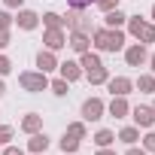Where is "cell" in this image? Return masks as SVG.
<instances>
[{
  "label": "cell",
  "mask_w": 155,
  "mask_h": 155,
  "mask_svg": "<svg viewBox=\"0 0 155 155\" xmlns=\"http://www.w3.org/2000/svg\"><path fill=\"white\" fill-rule=\"evenodd\" d=\"M18 85L28 94H40V91L49 88V76L43 70H25V73H18Z\"/></svg>",
  "instance_id": "obj_3"
},
{
  "label": "cell",
  "mask_w": 155,
  "mask_h": 155,
  "mask_svg": "<svg viewBox=\"0 0 155 155\" xmlns=\"http://www.w3.org/2000/svg\"><path fill=\"white\" fill-rule=\"evenodd\" d=\"M91 3H97V0H67V6H70V9H88Z\"/></svg>",
  "instance_id": "obj_31"
},
{
  "label": "cell",
  "mask_w": 155,
  "mask_h": 155,
  "mask_svg": "<svg viewBox=\"0 0 155 155\" xmlns=\"http://www.w3.org/2000/svg\"><path fill=\"white\" fill-rule=\"evenodd\" d=\"M128 34L137 40V43H143V46H149V43H155V25L149 21V18H140V15H128Z\"/></svg>",
  "instance_id": "obj_2"
},
{
  "label": "cell",
  "mask_w": 155,
  "mask_h": 155,
  "mask_svg": "<svg viewBox=\"0 0 155 155\" xmlns=\"http://www.w3.org/2000/svg\"><path fill=\"white\" fill-rule=\"evenodd\" d=\"M134 88H140V94H155V76L152 73H140Z\"/></svg>",
  "instance_id": "obj_18"
},
{
  "label": "cell",
  "mask_w": 155,
  "mask_h": 155,
  "mask_svg": "<svg viewBox=\"0 0 155 155\" xmlns=\"http://www.w3.org/2000/svg\"><path fill=\"white\" fill-rule=\"evenodd\" d=\"M79 143H82V140H76V137H73V134H67V131H64V137L58 140V146H61V152H64V155H76Z\"/></svg>",
  "instance_id": "obj_20"
},
{
  "label": "cell",
  "mask_w": 155,
  "mask_h": 155,
  "mask_svg": "<svg viewBox=\"0 0 155 155\" xmlns=\"http://www.w3.org/2000/svg\"><path fill=\"white\" fill-rule=\"evenodd\" d=\"M6 94V82H3V76H0V97Z\"/></svg>",
  "instance_id": "obj_39"
},
{
  "label": "cell",
  "mask_w": 155,
  "mask_h": 155,
  "mask_svg": "<svg viewBox=\"0 0 155 155\" xmlns=\"http://www.w3.org/2000/svg\"><path fill=\"white\" fill-rule=\"evenodd\" d=\"M91 46L97 52H122L125 49V31L122 28H97V31H91Z\"/></svg>",
  "instance_id": "obj_1"
},
{
  "label": "cell",
  "mask_w": 155,
  "mask_h": 155,
  "mask_svg": "<svg viewBox=\"0 0 155 155\" xmlns=\"http://www.w3.org/2000/svg\"><path fill=\"white\" fill-rule=\"evenodd\" d=\"M12 43V37H9V31H0V49H6Z\"/></svg>",
  "instance_id": "obj_35"
},
{
  "label": "cell",
  "mask_w": 155,
  "mask_h": 155,
  "mask_svg": "<svg viewBox=\"0 0 155 155\" xmlns=\"http://www.w3.org/2000/svg\"><path fill=\"white\" fill-rule=\"evenodd\" d=\"M15 25H18L21 31H34V28L40 25V15H37L34 9H25V6H21L18 15H15Z\"/></svg>",
  "instance_id": "obj_12"
},
{
  "label": "cell",
  "mask_w": 155,
  "mask_h": 155,
  "mask_svg": "<svg viewBox=\"0 0 155 155\" xmlns=\"http://www.w3.org/2000/svg\"><path fill=\"white\" fill-rule=\"evenodd\" d=\"M149 21L155 25V3H152V9H149Z\"/></svg>",
  "instance_id": "obj_40"
},
{
  "label": "cell",
  "mask_w": 155,
  "mask_h": 155,
  "mask_svg": "<svg viewBox=\"0 0 155 155\" xmlns=\"http://www.w3.org/2000/svg\"><path fill=\"white\" fill-rule=\"evenodd\" d=\"M122 52H125V64H128V67H143V64L149 61V49H146L143 43H131V46H125Z\"/></svg>",
  "instance_id": "obj_6"
},
{
  "label": "cell",
  "mask_w": 155,
  "mask_h": 155,
  "mask_svg": "<svg viewBox=\"0 0 155 155\" xmlns=\"http://www.w3.org/2000/svg\"><path fill=\"white\" fill-rule=\"evenodd\" d=\"M67 46H70L76 55H82V52H88V49H91V34H82V31H70V37H67Z\"/></svg>",
  "instance_id": "obj_10"
},
{
  "label": "cell",
  "mask_w": 155,
  "mask_h": 155,
  "mask_svg": "<svg viewBox=\"0 0 155 155\" xmlns=\"http://www.w3.org/2000/svg\"><path fill=\"white\" fill-rule=\"evenodd\" d=\"M128 21V15L122 12V9H110V12H104V28H122Z\"/></svg>",
  "instance_id": "obj_19"
},
{
  "label": "cell",
  "mask_w": 155,
  "mask_h": 155,
  "mask_svg": "<svg viewBox=\"0 0 155 155\" xmlns=\"http://www.w3.org/2000/svg\"><path fill=\"white\" fill-rule=\"evenodd\" d=\"M113 143H116V134H113L110 128H101V131L94 134V146H97V149H107V146H113Z\"/></svg>",
  "instance_id": "obj_23"
},
{
  "label": "cell",
  "mask_w": 155,
  "mask_h": 155,
  "mask_svg": "<svg viewBox=\"0 0 155 155\" xmlns=\"http://www.w3.org/2000/svg\"><path fill=\"white\" fill-rule=\"evenodd\" d=\"M43 46H46L49 52H61V49L67 46V34H64V28H46V34H43Z\"/></svg>",
  "instance_id": "obj_9"
},
{
  "label": "cell",
  "mask_w": 155,
  "mask_h": 155,
  "mask_svg": "<svg viewBox=\"0 0 155 155\" xmlns=\"http://www.w3.org/2000/svg\"><path fill=\"white\" fill-rule=\"evenodd\" d=\"M61 155H64V152H61Z\"/></svg>",
  "instance_id": "obj_43"
},
{
  "label": "cell",
  "mask_w": 155,
  "mask_h": 155,
  "mask_svg": "<svg viewBox=\"0 0 155 155\" xmlns=\"http://www.w3.org/2000/svg\"><path fill=\"white\" fill-rule=\"evenodd\" d=\"M6 73H12V61L6 55H0V76H6Z\"/></svg>",
  "instance_id": "obj_32"
},
{
  "label": "cell",
  "mask_w": 155,
  "mask_h": 155,
  "mask_svg": "<svg viewBox=\"0 0 155 155\" xmlns=\"http://www.w3.org/2000/svg\"><path fill=\"white\" fill-rule=\"evenodd\" d=\"M49 88H52V94H55V97H64V94L70 91V82L58 76V79H49Z\"/></svg>",
  "instance_id": "obj_24"
},
{
  "label": "cell",
  "mask_w": 155,
  "mask_h": 155,
  "mask_svg": "<svg viewBox=\"0 0 155 155\" xmlns=\"http://www.w3.org/2000/svg\"><path fill=\"white\" fill-rule=\"evenodd\" d=\"M49 134H43V131H37V134H31V140H28V149L34 152V155H43L46 149H49Z\"/></svg>",
  "instance_id": "obj_15"
},
{
  "label": "cell",
  "mask_w": 155,
  "mask_h": 155,
  "mask_svg": "<svg viewBox=\"0 0 155 155\" xmlns=\"http://www.w3.org/2000/svg\"><path fill=\"white\" fill-rule=\"evenodd\" d=\"M21 3H25V0H3L6 9H21Z\"/></svg>",
  "instance_id": "obj_36"
},
{
  "label": "cell",
  "mask_w": 155,
  "mask_h": 155,
  "mask_svg": "<svg viewBox=\"0 0 155 155\" xmlns=\"http://www.w3.org/2000/svg\"><path fill=\"white\" fill-rule=\"evenodd\" d=\"M67 134H73L76 140H85L88 137V128H85V122H70L67 125Z\"/></svg>",
  "instance_id": "obj_25"
},
{
  "label": "cell",
  "mask_w": 155,
  "mask_h": 155,
  "mask_svg": "<svg viewBox=\"0 0 155 155\" xmlns=\"http://www.w3.org/2000/svg\"><path fill=\"white\" fill-rule=\"evenodd\" d=\"M101 64H104V61H101V55H97V52H91V49L79 55V67H82V76H85L88 70H94V67H101Z\"/></svg>",
  "instance_id": "obj_17"
},
{
  "label": "cell",
  "mask_w": 155,
  "mask_h": 155,
  "mask_svg": "<svg viewBox=\"0 0 155 155\" xmlns=\"http://www.w3.org/2000/svg\"><path fill=\"white\" fill-rule=\"evenodd\" d=\"M101 12H110V9H119V0H97V3H94Z\"/></svg>",
  "instance_id": "obj_30"
},
{
  "label": "cell",
  "mask_w": 155,
  "mask_h": 155,
  "mask_svg": "<svg viewBox=\"0 0 155 155\" xmlns=\"http://www.w3.org/2000/svg\"><path fill=\"white\" fill-rule=\"evenodd\" d=\"M119 140H122L125 146H134V143L140 140V128H137V125H128V128H122V131H119Z\"/></svg>",
  "instance_id": "obj_22"
},
{
  "label": "cell",
  "mask_w": 155,
  "mask_h": 155,
  "mask_svg": "<svg viewBox=\"0 0 155 155\" xmlns=\"http://www.w3.org/2000/svg\"><path fill=\"white\" fill-rule=\"evenodd\" d=\"M140 140H143V149H146V152H155V131H152V128H149Z\"/></svg>",
  "instance_id": "obj_27"
},
{
  "label": "cell",
  "mask_w": 155,
  "mask_h": 155,
  "mask_svg": "<svg viewBox=\"0 0 155 155\" xmlns=\"http://www.w3.org/2000/svg\"><path fill=\"white\" fill-rule=\"evenodd\" d=\"M152 110H155V101H152Z\"/></svg>",
  "instance_id": "obj_41"
},
{
  "label": "cell",
  "mask_w": 155,
  "mask_h": 155,
  "mask_svg": "<svg viewBox=\"0 0 155 155\" xmlns=\"http://www.w3.org/2000/svg\"><path fill=\"white\" fill-rule=\"evenodd\" d=\"M104 113H107L104 97H85V101H82V110H79L82 122H101V119H104Z\"/></svg>",
  "instance_id": "obj_5"
},
{
  "label": "cell",
  "mask_w": 155,
  "mask_h": 155,
  "mask_svg": "<svg viewBox=\"0 0 155 155\" xmlns=\"http://www.w3.org/2000/svg\"><path fill=\"white\" fill-rule=\"evenodd\" d=\"M12 25H15V18H12L6 9H0V31H9Z\"/></svg>",
  "instance_id": "obj_29"
},
{
  "label": "cell",
  "mask_w": 155,
  "mask_h": 155,
  "mask_svg": "<svg viewBox=\"0 0 155 155\" xmlns=\"http://www.w3.org/2000/svg\"><path fill=\"white\" fill-rule=\"evenodd\" d=\"M128 116H131V119H134V125H137V128H143V131L155 128V110H152V107L137 104V107H131V113H128Z\"/></svg>",
  "instance_id": "obj_7"
},
{
  "label": "cell",
  "mask_w": 155,
  "mask_h": 155,
  "mask_svg": "<svg viewBox=\"0 0 155 155\" xmlns=\"http://www.w3.org/2000/svg\"><path fill=\"white\" fill-rule=\"evenodd\" d=\"M58 73H61V79H67V82L82 79V67H79V61H61V64H58Z\"/></svg>",
  "instance_id": "obj_11"
},
{
  "label": "cell",
  "mask_w": 155,
  "mask_h": 155,
  "mask_svg": "<svg viewBox=\"0 0 155 155\" xmlns=\"http://www.w3.org/2000/svg\"><path fill=\"white\" fill-rule=\"evenodd\" d=\"M0 155H25V149H18V146H9V143H6V149L0 152Z\"/></svg>",
  "instance_id": "obj_33"
},
{
  "label": "cell",
  "mask_w": 155,
  "mask_h": 155,
  "mask_svg": "<svg viewBox=\"0 0 155 155\" xmlns=\"http://www.w3.org/2000/svg\"><path fill=\"white\" fill-rule=\"evenodd\" d=\"M18 128H21L25 134H37V131H43V116H40V113H28Z\"/></svg>",
  "instance_id": "obj_16"
},
{
  "label": "cell",
  "mask_w": 155,
  "mask_h": 155,
  "mask_svg": "<svg viewBox=\"0 0 155 155\" xmlns=\"http://www.w3.org/2000/svg\"><path fill=\"white\" fill-rule=\"evenodd\" d=\"M125 155H149V152H146L143 146H137V143H134V146H128V152H125Z\"/></svg>",
  "instance_id": "obj_34"
},
{
  "label": "cell",
  "mask_w": 155,
  "mask_h": 155,
  "mask_svg": "<svg viewBox=\"0 0 155 155\" xmlns=\"http://www.w3.org/2000/svg\"><path fill=\"white\" fill-rule=\"evenodd\" d=\"M94 155H116V152H113V149H110V146H107V149H97V152H94Z\"/></svg>",
  "instance_id": "obj_38"
},
{
  "label": "cell",
  "mask_w": 155,
  "mask_h": 155,
  "mask_svg": "<svg viewBox=\"0 0 155 155\" xmlns=\"http://www.w3.org/2000/svg\"><path fill=\"white\" fill-rule=\"evenodd\" d=\"M43 155H46V152H43Z\"/></svg>",
  "instance_id": "obj_42"
},
{
  "label": "cell",
  "mask_w": 155,
  "mask_h": 155,
  "mask_svg": "<svg viewBox=\"0 0 155 155\" xmlns=\"http://www.w3.org/2000/svg\"><path fill=\"white\" fill-rule=\"evenodd\" d=\"M64 28L67 31H82V34H91V18L85 15V9H67L64 15Z\"/></svg>",
  "instance_id": "obj_4"
},
{
  "label": "cell",
  "mask_w": 155,
  "mask_h": 155,
  "mask_svg": "<svg viewBox=\"0 0 155 155\" xmlns=\"http://www.w3.org/2000/svg\"><path fill=\"white\" fill-rule=\"evenodd\" d=\"M12 134H15V131H12L9 125H0V146H6V143H12Z\"/></svg>",
  "instance_id": "obj_28"
},
{
  "label": "cell",
  "mask_w": 155,
  "mask_h": 155,
  "mask_svg": "<svg viewBox=\"0 0 155 155\" xmlns=\"http://www.w3.org/2000/svg\"><path fill=\"white\" fill-rule=\"evenodd\" d=\"M58 58H55V52H49V49H40L37 52V67L43 70V73H52V70H58Z\"/></svg>",
  "instance_id": "obj_13"
},
{
  "label": "cell",
  "mask_w": 155,
  "mask_h": 155,
  "mask_svg": "<svg viewBox=\"0 0 155 155\" xmlns=\"http://www.w3.org/2000/svg\"><path fill=\"white\" fill-rule=\"evenodd\" d=\"M146 64H149V70H152V76H155V52L149 55V61H146Z\"/></svg>",
  "instance_id": "obj_37"
},
{
  "label": "cell",
  "mask_w": 155,
  "mask_h": 155,
  "mask_svg": "<svg viewBox=\"0 0 155 155\" xmlns=\"http://www.w3.org/2000/svg\"><path fill=\"white\" fill-rule=\"evenodd\" d=\"M43 25H46V28H64V15H58V12H46V15H43Z\"/></svg>",
  "instance_id": "obj_26"
},
{
  "label": "cell",
  "mask_w": 155,
  "mask_h": 155,
  "mask_svg": "<svg viewBox=\"0 0 155 155\" xmlns=\"http://www.w3.org/2000/svg\"><path fill=\"white\" fill-rule=\"evenodd\" d=\"M104 85H107V91L113 97H128L134 91V79H128V76H110Z\"/></svg>",
  "instance_id": "obj_8"
},
{
  "label": "cell",
  "mask_w": 155,
  "mask_h": 155,
  "mask_svg": "<svg viewBox=\"0 0 155 155\" xmlns=\"http://www.w3.org/2000/svg\"><path fill=\"white\" fill-rule=\"evenodd\" d=\"M107 113H110L113 119H125V116L131 113V104H128V97H113V101L107 104Z\"/></svg>",
  "instance_id": "obj_14"
},
{
  "label": "cell",
  "mask_w": 155,
  "mask_h": 155,
  "mask_svg": "<svg viewBox=\"0 0 155 155\" xmlns=\"http://www.w3.org/2000/svg\"><path fill=\"white\" fill-rule=\"evenodd\" d=\"M85 79H88L91 85H104V82L110 79V70L101 64V67H94V70H88V73H85Z\"/></svg>",
  "instance_id": "obj_21"
}]
</instances>
